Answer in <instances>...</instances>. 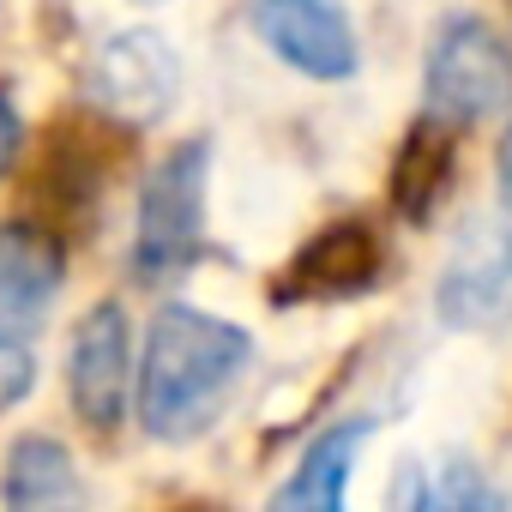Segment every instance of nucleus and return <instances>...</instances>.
I'll return each instance as SVG.
<instances>
[{
    "label": "nucleus",
    "mask_w": 512,
    "mask_h": 512,
    "mask_svg": "<svg viewBox=\"0 0 512 512\" xmlns=\"http://www.w3.org/2000/svg\"><path fill=\"white\" fill-rule=\"evenodd\" d=\"M253 338L199 308H163L139 362V416L151 440H193L229 404Z\"/></svg>",
    "instance_id": "1"
},
{
    "label": "nucleus",
    "mask_w": 512,
    "mask_h": 512,
    "mask_svg": "<svg viewBox=\"0 0 512 512\" xmlns=\"http://www.w3.org/2000/svg\"><path fill=\"white\" fill-rule=\"evenodd\" d=\"M205 169H211V145L187 139L175 145L145 193H139V229H133V278L139 284H169L193 266V253L205 241Z\"/></svg>",
    "instance_id": "2"
},
{
    "label": "nucleus",
    "mask_w": 512,
    "mask_h": 512,
    "mask_svg": "<svg viewBox=\"0 0 512 512\" xmlns=\"http://www.w3.org/2000/svg\"><path fill=\"white\" fill-rule=\"evenodd\" d=\"M512 103V49L488 19H452L428 49L422 109L434 127H470Z\"/></svg>",
    "instance_id": "3"
},
{
    "label": "nucleus",
    "mask_w": 512,
    "mask_h": 512,
    "mask_svg": "<svg viewBox=\"0 0 512 512\" xmlns=\"http://www.w3.org/2000/svg\"><path fill=\"white\" fill-rule=\"evenodd\" d=\"M91 97L121 127H157L181 97V55L157 31H121L91 61Z\"/></svg>",
    "instance_id": "4"
},
{
    "label": "nucleus",
    "mask_w": 512,
    "mask_h": 512,
    "mask_svg": "<svg viewBox=\"0 0 512 512\" xmlns=\"http://www.w3.org/2000/svg\"><path fill=\"white\" fill-rule=\"evenodd\" d=\"M253 25H260L266 49L278 61H290L308 79H350L356 73V31L344 0H253Z\"/></svg>",
    "instance_id": "5"
},
{
    "label": "nucleus",
    "mask_w": 512,
    "mask_h": 512,
    "mask_svg": "<svg viewBox=\"0 0 512 512\" xmlns=\"http://www.w3.org/2000/svg\"><path fill=\"white\" fill-rule=\"evenodd\" d=\"M127 380H133V338H127V314L121 302H97L67 350V392L73 410L91 428H115L127 416Z\"/></svg>",
    "instance_id": "6"
},
{
    "label": "nucleus",
    "mask_w": 512,
    "mask_h": 512,
    "mask_svg": "<svg viewBox=\"0 0 512 512\" xmlns=\"http://www.w3.org/2000/svg\"><path fill=\"white\" fill-rule=\"evenodd\" d=\"M61 241L31 229V223H7L0 229V326H25L37 320L55 290H61Z\"/></svg>",
    "instance_id": "7"
},
{
    "label": "nucleus",
    "mask_w": 512,
    "mask_h": 512,
    "mask_svg": "<svg viewBox=\"0 0 512 512\" xmlns=\"http://www.w3.org/2000/svg\"><path fill=\"white\" fill-rule=\"evenodd\" d=\"M506 290H512V235H500V229H470V241L452 253V272H446V284H440V314H446V326H482Z\"/></svg>",
    "instance_id": "8"
},
{
    "label": "nucleus",
    "mask_w": 512,
    "mask_h": 512,
    "mask_svg": "<svg viewBox=\"0 0 512 512\" xmlns=\"http://www.w3.org/2000/svg\"><path fill=\"white\" fill-rule=\"evenodd\" d=\"M368 434H374V422H368V416L326 428V434L308 446V458L296 464V476L278 488V506H314V512L344 506V482H350V464H356V452H362V440H368Z\"/></svg>",
    "instance_id": "9"
},
{
    "label": "nucleus",
    "mask_w": 512,
    "mask_h": 512,
    "mask_svg": "<svg viewBox=\"0 0 512 512\" xmlns=\"http://www.w3.org/2000/svg\"><path fill=\"white\" fill-rule=\"evenodd\" d=\"M0 500L13 512H31V506H67L79 500V476H73V458L61 440L49 434H25L13 440L7 452V482H0Z\"/></svg>",
    "instance_id": "10"
},
{
    "label": "nucleus",
    "mask_w": 512,
    "mask_h": 512,
    "mask_svg": "<svg viewBox=\"0 0 512 512\" xmlns=\"http://www.w3.org/2000/svg\"><path fill=\"white\" fill-rule=\"evenodd\" d=\"M422 500L428 506H500V488H488L476 464H440V482Z\"/></svg>",
    "instance_id": "11"
},
{
    "label": "nucleus",
    "mask_w": 512,
    "mask_h": 512,
    "mask_svg": "<svg viewBox=\"0 0 512 512\" xmlns=\"http://www.w3.org/2000/svg\"><path fill=\"white\" fill-rule=\"evenodd\" d=\"M31 386H37V362H31V350L13 344V338H0V410L19 404Z\"/></svg>",
    "instance_id": "12"
},
{
    "label": "nucleus",
    "mask_w": 512,
    "mask_h": 512,
    "mask_svg": "<svg viewBox=\"0 0 512 512\" xmlns=\"http://www.w3.org/2000/svg\"><path fill=\"white\" fill-rule=\"evenodd\" d=\"M13 157H19V115L0 103V175L13 169Z\"/></svg>",
    "instance_id": "13"
},
{
    "label": "nucleus",
    "mask_w": 512,
    "mask_h": 512,
    "mask_svg": "<svg viewBox=\"0 0 512 512\" xmlns=\"http://www.w3.org/2000/svg\"><path fill=\"white\" fill-rule=\"evenodd\" d=\"M494 169H500V205L512 211V127H506V139H500V151H494Z\"/></svg>",
    "instance_id": "14"
}]
</instances>
